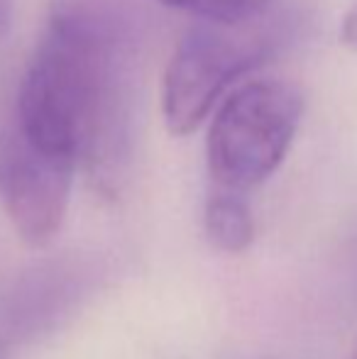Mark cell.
I'll list each match as a JSON object with an SVG mask.
<instances>
[{
  "label": "cell",
  "instance_id": "8",
  "mask_svg": "<svg viewBox=\"0 0 357 359\" xmlns=\"http://www.w3.org/2000/svg\"><path fill=\"white\" fill-rule=\"evenodd\" d=\"M353 359H357V352H355V355H353Z\"/></svg>",
  "mask_w": 357,
  "mask_h": 359
},
{
  "label": "cell",
  "instance_id": "7",
  "mask_svg": "<svg viewBox=\"0 0 357 359\" xmlns=\"http://www.w3.org/2000/svg\"><path fill=\"white\" fill-rule=\"evenodd\" d=\"M340 39H343L345 47H350L357 52V5L345 15L343 27H340Z\"/></svg>",
  "mask_w": 357,
  "mask_h": 359
},
{
  "label": "cell",
  "instance_id": "1",
  "mask_svg": "<svg viewBox=\"0 0 357 359\" xmlns=\"http://www.w3.org/2000/svg\"><path fill=\"white\" fill-rule=\"evenodd\" d=\"M135 22L125 0H54L8 105L29 142L83 166L105 196L123 189L133 156Z\"/></svg>",
  "mask_w": 357,
  "mask_h": 359
},
{
  "label": "cell",
  "instance_id": "5",
  "mask_svg": "<svg viewBox=\"0 0 357 359\" xmlns=\"http://www.w3.org/2000/svg\"><path fill=\"white\" fill-rule=\"evenodd\" d=\"M203 225L210 245L228 255H240L255 242V217L243 194L218 189L203 210Z\"/></svg>",
  "mask_w": 357,
  "mask_h": 359
},
{
  "label": "cell",
  "instance_id": "3",
  "mask_svg": "<svg viewBox=\"0 0 357 359\" xmlns=\"http://www.w3.org/2000/svg\"><path fill=\"white\" fill-rule=\"evenodd\" d=\"M304 118V95L286 81H248L218 105L206 142L218 189L250 191L264 184L289 154Z\"/></svg>",
  "mask_w": 357,
  "mask_h": 359
},
{
  "label": "cell",
  "instance_id": "6",
  "mask_svg": "<svg viewBox=\"0 0 357 359\" xmlns=\"http://www.w3.org/2000/svg\"><path fill=\"white\" fill-rule=\"evenodd\" d=\"M172 10L194 15L196 20H215V22H238L269 10L276 0H157Z\"/></svg>",
  "mask_w": 357,
  "mask_h": 359
},
{
  "label": "cell",
  "instance_id": "4",
  "mask_svg": "<svg viewBox=\"0 0 357 359\" xmlns=\"http://www.w3.org/2000/svg\"><path fill=\"white\" fill-rule=\"evenodd\" d=\"M76 164L34 147L0 105V203L25 242L47 245L67 217Z\"/></svg>",
  "mask_w": 357,
  "mask_h": 359
},
{
  "label": "cell",
  "instance_id": "2",
  "mask_svg": "<svg viewBox=\"0 0 357 359\" xmlns=\"http://www.w3.org/2000/svg\"><path fill=\"white\" fill-rule=\"evenodd\" d=\"M304 18L279 5L238 22L198 20L186 29L164 72L162 113L172 135H189L208 118L225 90L284 52Z\"/></svg>",
  "mask_w": 357,
  "mask_h": 359
}]
</instances>
